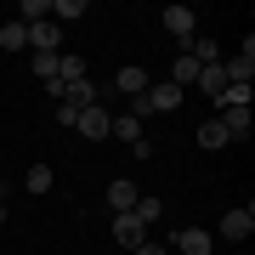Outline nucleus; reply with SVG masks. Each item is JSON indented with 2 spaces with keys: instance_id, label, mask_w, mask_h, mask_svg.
<instances>
[{
  "instance_id": "nucleus-1",
  "label": "nucleus",
  "mask_w": 255,
  "mask_h": 255,
  "mask_svg": "<svg viewBox=\"0 0 255 255\" xmlns=\"http://www.w3.org/2000/svg\"><path fill=\"white\" fill-rule=\"evenodd\" d=\"M164 28H170V40L187 51L193 34H199V11H193V6H164Z\"/></svg>"
},
{
  "instance_id": "nucleus-2",
  "label": "nucleus",
  "mask_w": 255,
  "mask_h": 255,
  "mask_svg": "<svg viewBox=\"0 0 255 255\" xmlns=\"http://www.w3.org/2000/svg\"><path fill=\"white\" fill-rule=\"evenodd\" d=\"M227 244H244V238L255 233V204H233L227 216H221V227H216Z\"/></svg>"
},
{
  "instance_id": "nucleus-3",
  "label": "nucleus",
  "mask_w": 255,
  "mask_h": 255,
  "mask_svg": "<svg viewBox=\"0 0 255 255\" xmlns=\"http://www.w3.org/2000/svg\"><path fill=\"white\" fill-rule=\"evenodd\" d=\"M108 108H102V102H91V108H80V119H74V130H80L85 142H108Z\"/></svg>"
},
{
  "instance_id": "nucleus-4",
  "label": "nucleus",
  "mask_w": 255,
  "mask_h": 255,
  "mask_svg": "<svg viewBox=\"0 0 255 255\" xmlns=\"http://www.w3.org/2000/svg\"><path fill=\"white\" fill-rule=\"evenodd\" d=\"M164 250H176V255H210L216 250V238H210L204 227H182V233H170V244Z\"/></svg>"
},
{
  "instance_id": "nucleus-5",
  "label": "nucleus",
  "mask_w": 255,
  "mask_h": 255,
  "mask_svg": "<svg viewBox=\"0 0 255 255\" xmlns=\"http://www.w3.org/2000/svg\"><path fill=\"white\" fill-rule=\"evenodd\" d=\"M57 46H63V28H57L51 17L46 23H28V51H34V57H51Z\"/></svg>"
},
{
  "instance_id": "nucleus-6",
  "label": "nucleus",
  "mask_w": 255,
  "mask_h": 255,
  "mask_svg": "<svg viewBox=\"0 0 255 255\" xmlns=\"http://www.w3.org/2000/svg\"><path fill=\"white\" fill-rule=\"evenodd\" d=\"M136 182H125V176H114L108 182V216H130V210H136Z\"/></svg>"
},
{
  "instance_id": "nucleus-7",
  "label": "nucleus",
  "mask_w": 255,
  "mask_h": 255,
  "mask_svg": "<svg viewBox=\"0 0 255 255\" xmlns=\"http://www.w3.org/2000/svg\"><path fill=\"white\" fill-rule=\"evenodd\" d=\"M114 244H119V255H130L136 244H147V227L136 216H114Z\"/></svg>"
},
{
  "instance_id": "nucleus-8",
  "label": "nucleus",
  "mask_w": 255,
  "mask_h": 255,
  "mask_svg": "<svg viewBox=\"0 0 255 255\" xmlns=\"http://www.w3.org/2000/svg\"><path fill=\"white\" fill-rule=\"evenodd\" d=\"M57 102H63V108H91V102H102V97H97L91 74H85V80H68L63 91H57Z\"/></svg>"
},
{
  "instance_id": "nucleus-9",
  "label": "nucleus",
  "mask_w": 255,
  "mask_h": 255,
  "mask_svg": "<svg viewBox=\"0 0 255 255\" xmlns=\"http://www.w3.org/2000/svg\"><path fill=\"white\" fill-rule=\"evenodd\" d=\"M170 108H182V85H170V80L147 85V114H170Z\"/></svg>"
},
{
  "instance_id": "nucleus-10",
  "label": "nucleus",
  "mask_w": 255,
  "mask_h": 255,
  "mask_svg": "<svg viewBox=\"0 0 255 255\" xmlns=\"http://www.w3.org/2000/svg\"><path fill=\"white\" fill-rule=\"evenodd\" d=\"M114 85H119V91H125V97H142V91H147V85H153V80H147V68H142V63H125V68L114 74Z\"/></svg>"
},
{
  "instance_id": "nucleus-11",
  "label": "nucleus",
  "mask_w": 255,
  "mask_h": 255,
  "mask_svg": "<svg viewBox=\"0 0 255 255\" xmlns=\"http://www.w3.org/2000/svg\"><path fill=\"white\" fill-rule=\"evenodd\" d=\"M108 136H114V142H125V147H136V142H142V119L114 114V119H108Z\"/></svg>"
},
{
  "instance_id": "nucleus-12",
  "label": "nucleus",
  "mask_w": 255,
  "mask_h": 255,
  "mask_svg": "<svg viewBox=\"0 0 255 255\" xmlns=\"http://www.w3.org/2000/svg\"><path fill=\"white\" fill-rule=\"evenodd\" d=\"M193 85H199L210 102H216L221 91H227V68H221V63H210V68H199V80H193Z\"/></svg>"
},
{
  "instance_id": "nucleus-13",
  "label": "nucleus",
  "mask_w": 255,
  "mask_h": 255,
  "mask_svg": "<svg viewBox=\"0 0 255 255\" xmlns=\"http://www.w3.org/2000/svg\"><path fill=\"white\" fill-rule=\"evenodd\" d=\"M85 11H91V0H51V23L63 28V23H80Z\"/></svg>"
},
{
  "instance_id": "nucleus-14",
  "label": "nucleus",
  "mask_w": 255,
  "mask_h": 255,
  "mask_svg": "<svg viewBox=\"0 0 255 255\" xmlns=\"http://www.w3.org/2000/svg\"><path fill=\"white\" fill-rule=\"evenodd\" d=\"M227 142H233V136L221 130V119H204V125H199V147H204V153H221Z\"/></svg>"
},
{
  "instance_id": "nucleus-15",
  "label": "nucleus",
  "mask_w": 255,
  "mask_h": 255,
  "mask_svg": "<svg viewBox=\"0 0 255 255\" xmlns=\"http://www.w3.org/2000/svg\"><path fill=\"white\" fill-rule=\"evenodd\" d=\"M193 80H199V63H193V57L182 51V57H176V63H170V85H182V91H187Z\"/></svg>"
},
{
  "instance_id": "nucleus-16",
  "label": "nucleus",
  "mask_w": 255,
  "mask_h": 255,
  "mask_svg": "<svg viewBox=\"0 0 255 255\" xmlns=\"http://www.w3.org/2000/svg\"><path fill=\"white\" fill-rule=\"evenodd\" d=\"M51 182H57L51 164H28V176H23V187H28V193H51Z\"/></svg>"
},
{
  "instance_id": "nucleus-17",
  "label": "nucleus",
  "mask_w": 255,
  "mask_h": 255,
  "mask_svg": "<svg viewBox=\"0 0 255 255\" xmlns=\"http://www.w3.org/2000/svg\"><path fill=\"white\" fill-rule=\"evenodd\" d=\"M0 51H28V28L23 23H6V28H0Z\"/></svg>"
},
{
  "instance_id": "nucleus-18",
  "label": "nucleus",
  "mask_w": 255,
  "mask_h": 255,
  "mask_svg": "<svg viewBox=\"0 0 255 255\" xmlns=\"http://www.w3.org/2000/svg\"><path fill=\"white\" fill-rule=\"evenodd\" d=\"M57 80H85V57H74V51H63V63H57Z\"/></svg>"
},
{
  "instance_id": "nucleus-19",
  "label": "nucleus",
  "mask_w": 255,
  "mask_h": 255,
  "mask_svg": "<svg viewBox=\"0 0 255 255\" xmlns=\"http://www.w3.org/2000/svg\"><path fill=\"white\" fill-rule=\"evenodd\" d=\"M130 216H136L142 227H153V221L164 216V204H159V199H147V193H142V199H136V210H130Z\"/></svg>"
},
{
  "instance_id": "nucleus-20",
  "label": "nucleus",
  "mask_w": 255,
  "mask_h": 255,
  "mask_svg": "<svg viewBox=\"0 0 255 255\" xmlns=\"http://www.w3.org/2000/svg\"><path fill=\"white\" fill-rule=\"evenodd\" d=\"M216 108H250V85H227V91L216 97Z\"/></svg>"
},
{
  "instance_id": "nucleus-21",
  "label": "nucleus",
  "mask_w": 255,
  "mask_h": 255,
  "mask_svg": "<svg viewBox=\"0 0 255 255\" xmlns=\"http://www.w3.org/2000/svg\"><path fill=\"white\" fill-rule=\"evenodd\" d=\"M57 63H63V51H51V57H34V63H28V68H34L40 80L51 85V80H57Z\"/></svg>"
},
{
  "instance_id": "nucleus-22",
  "label": "nucleus",
  "mask_w": 255,
  "mask_h": 255,
  "mask_svg": "<svg viewBox=\"0 0 255 255\" xmlns=\"http://www.w3.org/2000/svg\"><path fill=\"white\" fill-rule=\"evenodd\" d=\"M130 255H170V250H164V244H153V238H147V244H136V250H130Z\"/></svg>"
},
{
  "instance_id": "nucleus-23",
  "label": "nucleus",
  "mask_w": 255,
  "mask_h": 255,
  "mask_svg": "<svg viewBox=\"0 0 255 255\" xmlns=\"http://www.w3.org/2000/svg\"><path fill=\"white\" fill-rule=\"evenodd\" d=\"M6 199H11V187H0V227H6Z\"/></svg>"
},
{
  "instance_id": "nucleus-24",
  "label": "nucleus",
  "mask_w": 255,
  "mask_h": 255,
  "mask_svg": "<svg viewBox=\"0 0 255 255\" xmlns=\"http://www.w3.org/2000/svg\"><path fill=\"white\" fill-rule=\"evenodd\" d=\"M0 255H6V250H0Z\"/></svg>"
},
{
  "instance_id": "nucleus-25",
  "label": "nucleus",
  "mask_w": 255,
  "mask_h": 255,
  "mask_svg": "<svg viewBox=\"0 0 255 255\" xmlns=\"http://www.w3.org/2000/svg\"><path fill=\"white\" fill-rule=\"evenodd\" d=\"M244 255H250V250H244Z\"/></svg>"
}]
</instances>
